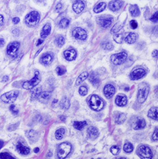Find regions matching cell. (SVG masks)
<instances>
[{"instance_id":"obj_1","label":"cell","mask_w":158,"mask_h":159,"mask_svg":"<svg viewBox=\"0 0 158 159\" xmlns=\"http://www.w3.org/2000/svg\"><path fill=\"white\" fill-rule=\"evenodd\" d=\"M88 104L93 110L95 111H100L104 108V102L103 100L96 95H93L91 96L90 99L88 100Z\"/></svg>"},{"instance_id":"obj_2","label":"cell","mask_w":158,"mask_h":159,"mask_svg":"<svg viewBox=\"0 0 158 159\" xmlns=\"http://www.w3.org/2000/svg\"><path fill=\"white\" fill-rule=\"evenodd\" d=\"M71 151V145L69 143H62L59 144L56 150V155L59 159H65Z\"/></svg>"},{"instance_id":"obj_3","label":"cell","mask_w":158,"mask_h":159,"mask_svg":"<svg viewBox=\"0 0 158 159\" xmlns=\"http://www.w3.org/2000/svg\"><path fill=\"white\" fill-rule=\"evenodd\" d=\"M136 154L141 159H152L153 153L151 149L145 145H140L137 147Z\"/></svg>"},{"instance_id":"obj_4","label":"cell","mask_w":158,"mask_h":159,"mask_svg":"<svg viewBox=\"0 0 158 159\" xmlns=\"http://www.w3.org/2000/svg\"><path fill=\"white\" fill-rule=\"evenodd\" d=\"M40 20V15L37 11H31L25 17V23L28 26L33 27L38 24Z\"/></svg>"},{"instance_id":"obj_5","label":"cell","mask_w":158,"mask_h":159,"mask_svg":"<svg viewBox=\"0 0 158 159\" xmlns=\"http://www.w3.org/2000/svg\"><path fill=\"white\" fill-rule=\"evenodd\" d=\"M149 88L147 84L146 83H142L140 85L138 89V93H137V100H138L139 103L143 104L146 101L147 99L148 95H149Z\"/></svg>"},{"instance_id":"obj_6","label":"cell","mask_w":158,"mask_h":159,"mask_svg":"<svg viewBox=\"0 0 158 159\" xmlns=\"http://www.w3.org/2000/svg\"><path fill=\"white\" fill-rule=\"evenodd\" d=\"M40 82V72L38 71L35 72V74H34V77L31 79V81H25L22 84V87L25 89H32L33 88H34L36 86H37Z\"/></svg>"},{"instance_id":"obj_7","label":"cell","mask_w":158,"mask_h":159,"mask_svg":"<svg viewBox=\"0 0 158 159\" xmlns=\"http://www.w3.org/2000/svg\"><path fill=\"white\" fill-rule=\"evenodd\" d=\"M19 95V91L16 90L8 91L7 93H5L1 96V100L5 103L10 104V103L14 102L16 100L17 97Z\"/></svg>"},{"instance_id":"obj_8","label":"cell","mask_w":158,"mask_h":159,"mask_svg":"<svg viewBox=\"0 0 158 159\" xmlns=\"http://www.w3.org/2000/svg\"><path fill=\"white\" fill-rule=\"evenodd\" d=\"M128 54L126 52H120L111 56V62L114 65H120L126 60Z\"/></svg>"},{"instance_id":"obj_9","label":"cell","mask_w":158,"mask_h":159,"mask_svg":"<svg viewBox=\"0 0 158 159\" xmlns=\"http://www.w3.org/2000/svg\"><path fill=\"white\" fill-rule=\"evenodd\" d=\"M19 46L20 44L19 42H13V43H10L7 48V54L10 57H15L17 54Z\"/></svg>"},{"instance_id":"obj_10","label":"cell","mask_w":158,"mask_h":159,"mask_svg":"<svg viewBox=\"0 0 158 159\" xmlns=\"http://www.w3.org/2000/svg\"><path fill=\"white\" fill-rule=\"evenodd\" d=\"M97 22L103 28H108L112 25L113 18L110 16H100L97 19Z\"/></svg>"},{"instance_id":"obj_11","label":"cell","mask_w":158,"mask_h":159,"mask_svg":"<svg viewBox=\"0 0 158 159\" xmlns=\"http://www.w3.org/2000/svg\"><path fill=\"white\" fill-rule=\"evenodd\" d=\"M72 35L74 38L79 40H85L87 39V33L84 29L81 28H76L72 31Z\"/></svg>"},{"instance_id":"obj_12","label":"cell","mask_w":158,"mask_h":159,"mask_svg":"<svg viewBox=\"0 0 158 159\" xmlns=\"http://www.w3.org/2000/svg\"><path fill=\"white\" fill-rule=\"evenodd\" d=\"M146 70L143 69V68H136V69H134L131 72V74H130V78L131 80H133V81H136V80L143 78L146 75Z\"/></svg>"},{"instance_id":"obj_13","label":"cell","mask_w":158,"mask_h":159,"mask_svg":"<svg viewBox=\"0 0 158 159\" xmlns=\"http://www.w3.org/2000/svg\"><path fill=\"white\" fill-rule=\"evenodd\" d=\"M115 93V88L113 85L107 84L104 88V94L105 96L107 98H111L113 97Z\"/></svg>"},{"instance_id":"obj_14","label":"cell","mask_w":158,"mask_h":159,"mask_svg":"<svg viewBox=\"0 0 158 159\" xmlns=\"http://www.w3.org/2000/svg\"><path fill=\"white\" fill-rule=\"evenodd\" d=\"M16 150L20 154L24 155V156H27L30 153V149L25 146L21 142H18V143L16 145Z\"/></svg>"},{"instance_id":"obj_15","label":"cell","mask_w":158,"mask_h":159,"mask_svg":"<svg viewBox=\"0 0 158 159\" xmlns=\"http://www.w3.org/2000/svg\"><path fill=\"white\" fill-rule=\"evenodd\" d=\"M123 2L122 1H112L109 2L108 7L112 11H117L122 7Z\"/></svg>"},{"instance_id":"obj_16","label":"cell","mask_w":158,"mask_h":159,"mask_svg":"<svg viewBox=\"0 0 158 159\" xmlns=\"http://www.w3.org/2000/svg\"><path fill=\"white\" fill-rule=\"evenodd\" d=\"M115 104L118 106H125L127 104V97L124 95H117L115 99Z\"/></svg>"},{"instance_id":"obj_17","label":"cell","mask_w":158,"mask_h":159,"mask_svg":"<svg viewBox=\"0 0 158 159\" xmlns=\"http://www.w3.org/2000/svg\"><path fill=\"white\" fill-rule=\"evenodd\" d=\"M64 57L68 61L74 60H75L76 57H77V51L74 49L66 50L64 52Z\"/></svg>"},{"instance_id":"obj_18","label":"cell","mask_w":158,"mask_h":159,"mask_svg":"<svg viewBox=\"0 0 158 159\" xmlns=\"http://www.w3.org/2000/svg\"><path fill=\"white\" fill-rule=\"evenodd\" d=\"M53 58H54L53 54H50V53H48V54H44V55L41 57V59H40V63L43 65H49L50 64L51 62L53 61Z\"/></svg>"},{"instance_id":"obj_19","label":"cell","mask_w":158,"mask_h":159,"mask_svg":"<svg viewBox=\"0 0 158 159\" xmlns=\"http://www.w3.org/2000/svg\"><path fill=\"white\" fill-rule=\"evenodd\" d=\"M85 8V4L83 1H77L73 5V9L77 14H80Z\"/></svg>"},{"instance_id":"obj_20","label":"cell","mask_w":158,"mask_h":159,"mask_svg":"<svg viewBox=\"0 0 158 159\" xmlns=\"http://www.w3.org/2000/svg\"><path fill=\"white\" fill-rule=\"evenodd\" d=\"M87 133H88V137L92 140L96 139L99 136V132L96 127H89L87 130Z\"/></svg>"},{"instance_id":"obj_21","label":"cell","mask_w":158,"mask_h":159,"mask_svg":"<svg viewBox=\"0 0 158 159\" xmlns=\"http://www.w3.org/2000/svg\"><path fill=\"white\" fill-rule=\"evenodd\" d=\"M88 77H89V81H90V82L91 83L93 86H97L100 84V77L99 76H98V74H97L96 72H91V73L90 74V75L88 76Z\"/></svg>"},{"instance_id":"obj_22","label":"cell","mask_w":158,"mask_h":159,"mask_svg":"<svg viewBox=\"0 0 158 159\" xmlns=\"http://www.w3.org/2000/svg\"><path fill=\"white\" fill-rule=\"evenodd\" d=\"M137 38H138V36H137L136 34H135V33H129V34H128V35L125 38V41H126V43H128V44H133V43H134L136 41Z\"/></svg>"},{"instance_id":"obj_23","label":"cell","mask_w":158,"mask_h":159,"mask_svg":"<svg viewBox=\"0 0 158 159\" xmlns=\"http://www.w3.org/2000/svg\"><path fill=\"white\" fill-rule=\"evenodd\" d=\"M26 135L31 142H36L38 140V138H39L38 133L34 130H30L27 132H26Z\"/></svg>"},{"instance_id":"obj_24","label":"cell","mask_w":158,"mask_h":159,"mask_svg":"<svg viewBox=\"0 0 158 159\" xmlns=\"http://www.w3.org/2000/svg\"><path fill=\"white\" fill-rule=\"evenodd\" d=\"M50 30H51V27H50V24H46L45 25H44V27L42 29L41 34H40L41 37L43 39L46 38L50 34Z\"/></svg>"},{"instance_id":"obj_25","label":"cell","mask_w":158,"mask_h":159,"mask_svg":"<svg viewBox=\"0 0 158 159\" xmlns=\"http://www.w3.org/2000/svg\"><path fill=\"white\" fill-rule=\"evenodd\" d=\"M146 127V121L144 120L143 118H139L137 119V120L135 123V125L134 126V129H136V130H138V129H141L145 128Z\"/></svg>"},{"instance_id":"obj_26","label":"cell","mask_w":158,"mask_h":159,"mask_svg":"<svg viewBox=\"0 0 158 159\" xmlns=\"http://www.w3.org/2000/svg\"><path fill=\"white\" fill-rule=\"evenodd\" d=\"M50 97V93L48 91H44V92H41L40 95L39 96V100L40 102L42 103H46L48 101V100Z\"/></svg>"},{"instance_id":"obj_27","label":"cell","mask_w":158,"mask_h":159,"mask_svg":"<svg viewBox=\"0 0 158 159\" xmlns=\"http://www.w3.org/2000/svg\"><path fill=\"white\" fill-rule=\"evenodd\" d=\"M157 107L156 106H154V107L151 108L150 110L149 111V113H148V116L149 118H152L154 120H158V117H157Z\"/></svg>"},{"instance_id":"obj_28","label":"cell","mask_w":158,"mask_h":159,"mask_svg":"<svg viewBox=\"0 0 158 159\" xmlns=\"http://www.w3.org/2000/svg\"><path fill=\"white\" fill-rule=\"evenodd\" d=\"M129 11L131 16H138L140 14V9L136 5H131L129 7Z\"/></svg>"},{"instance_id":"obj_29","label":"cell","mask_w":158,"mask_h":159,"mask_svg":"<svg viewBox=\"0 0 158 159\" xmlns=\"http://www.w3.org/2000/svg\"><path fill=\"white\" fill-rule=\"evenodd\" d=\"M88 77V72H83V73L81 74L79 77H78V78L77 79V81H76V85H77V86H79V85H80L81 83H83V81H85Z\"/></svg>"},{"instance_id":"obj_30","label":"cell","mask_w":158,"mask_h":159,"mask_svg":"<svg viewBox=\"0 0 158 159\" xmlns=\"http://www.w3.org/2000/svg\"><path fill=\"white\" fill-rule=\"evenodd\" d=\"M106 7V4L105 2H100V3L97 4V5L94 7L93 11L95 13H100L104 11Z\"/></svg>"},{"instance_id":"obj_31","label":"cell","mask_w":158,"mask_h":159,"mask_svg":"<svg viewBox=\"0 0 158 159\" xmlns=\"http://www.w3.org/2000/svg\"><path fill=\"white\" fill-rule=\"evenodd\" d=\"M126 119V114H123V113H119L117 115V117H116L115 121H116V123H117V124H122V123H124Z\"/></svg>"},{"instance_id":"obj_32","label":"cell","mask_w":158,"mask_h":159,"mask_svg":"<svg viewBox=\"0 0 158 159\" xmlns=\"http://www.w3.org/2000/svg\"><path fill=\"white\" fill-rule=\"evenodd\" d=\"M60 107L63 109H68L70 107V101L67 97H63L60 102Z\"/></svg>"},{"instance_id":"obj_33","label":"cell","mask_w":158,"mask_h":159,"mask_svg":"<svg viewBox=\"0 0 158 159\" xmlns=\"http://www.w3.org/2000/svg\"><path fill=\"white\" fill-rule=\"evenodd\" d=\"M87 125L86 121H76L74 123V127L77 130L83 129Z\"/></svg>"},{"instance_id":"obj_34","label":"cell","mask_w":158,"mask_h":159,"mask_svg":"<svg viewBox=\"0 0 158 159\" xmlns=\"http://www.w3.org/2000/svg\"><path fill=\"white\" fill-rule=\"evenodd\" d=\"M42 92L41 88H36L35 89L33 90L32 94H31V100H35L38 98Z\"/></svg>"},{"instance_id":"obj_35","label":"cell","mask_w":158,"mask_h":159,"mask_svg":"<svg viewBox=\"0 0 158 159\" xmlns=\"http://www.w3.org/2000/svg\"><path fill=\"white\" fill-rule=\"evenodd\" d=\"M65 129H63V128H60V129H57L55 132V137L57 140H61L62 138H63V136L65 135Z\"/></svg>"},{"instance_id":"obj_36","label":"cell","mask_w":158,"mask_h":159,"mask_svg":"<svg viewBox=\"0 0 158 159\" xmlns=\"http://www.w3.org/2000/svg\"><path fill=\"white\" fill-rule=\"evenodd\" d=\"M114 40L117 43H119V44H120V43H122V39H123V34L122 33L120 32V33H116V34L114 35Z\"/></svg>"},{"instance_id":"obj_37","label":"cell","mask_w":158,"mask_h":159,"mask_svg":"<svg viewBox=\"0 0 158 159\" xmlns=\"http://www.w3.org/2000/svg\"><path fill=\"white\" fill-rule=\"evenodd\" d=\"M55 43L57 46L62 47L65 44V38L63 36H58L55 39Z\"/></svg>"},{"instance_id":"obj_38","label":"cell","mask_w":158,"mask_h":159,"mask_svg":"<svg viewBox=\"0 0 158 159\" xmlns=\"http://www.w3.org/2000/svg\"><path fill=\"white\" fill-rule=\"evenodd\" d=\"M69 24H70L69 20H68V19L66 18H64L59 22V27L62 28H66L68 25H69Z\"/></svg>"},{"instance_id":"obj_39","label":"cell","mask_w":158,"mask_h":159,"mask_svg":"<svg viewBox=\"0 0 158 159\" xmlns=\"http://www.w3.org/2000/svg\"><path fill=\"white\" fill-rule=\"evenodd\" d=\"M102 46L103 49L107 51H111L113 49L114 45L112 43H110V42H105L102 44Z\"/></svg>"},{"instance_id":"obj_40","label":"cell","mask_w":158,"mask_h":159,"mask_svg":"<svg viewBox=\"0 0 158 159\" xmlns=\"http://www.w3.org/2000/svg\"><path fill=\"white\" fill-rule=\"evenodd\" d=\"M123 150H124L125 152H128V153L131 152L134 150L133 145L130 143H126L124 145V147H123Z\"/></svg>"},{"instance_id":"obj_41","label":"cell","mask_w":158,"mask_h":159,"mask_svg":"<svg viewBox=\"0 0 158 159\" xmlns=\"http://www.w3.org/2000/svg\"><path fill=\"white\" fill-rule=\"evenodd\" d=\"M79 93L82 96H85L87 95V93H88V88L84 86H81L79 89Z\"/></svg>"},{"instance_id":"obj_42","label":"cell","mask_w":158,"mask_h":159,"mask_svg":"<svg viewBox=\"0 0 158 159\" xmlns=\"http://www.w3.org/2000/svg\"><path fill=\"white\" fill-rule=\"evenodd\" d=\"M0 159H15V158L7 152H2L0 153Z\"/></svg>"},{"instance_id":"obj_43","label":"cell","mask_w":158,"mask_h":159,"mask_svg":"<svg viewBox=\"0 0 158 159\" xmlns=\"http://www.w3.org/2000/svg\"><path fill=\"white\" fill-rule=\"evenodd\" d=\"M56 73H57L58 75L61 76V75H63L66 72V70H65V68L64 67H62V66H59L56 68Z\"/></svg>"},{"instance_id":"obj_44","label":"cell","mask_w":158,"mask_h":159,"mask_svg":"<svg viewBox=\"0 0 158 159\" xmlns=\"http://www.w3.org/2000/svg\"><path fill=\"white\" fill-rule=\"evenodd\" d=\"M120 152V147L118 146H113L111 147V152L113 154L114 156H117Z\"/></svg>"},{"instance_id":"obj_45","label":"cell","mask_w":158,"mask_h":159,"mask_svg":"<svg viewBox=\"0 0 158 159\" xmlns=\"http://www.w3.org/2000/svg\"><path fill=\"white\" fill-rule=\"evenodd\" d=\"M121 30V25H119V24H116V25L113 27V28L112 29L111 32H112V34H116V33H117L119 30Z\"/></svg>"},{"instance_id":"obj_46","label":"cell","mask_w":158,"mask_h":159,"mask_svg":"<svg viewBox=\"0 0 158 159\" xmlns=\"http://www.w3.org/2000/svg\"><path fill=\"white\" fill-rule=\"evenodd\" d=\"M10 110L12 112V113L13 114H17L19 113V110L16 109V106L14 105H11L10 106Z\"/></svg>"},{"instance_id":"obj_47","label":"cell","mask_w":158,"mask_h":159,"mask_svg":"<svg viewBox=\"0 0 158 159\" xmlns=\"http://www.w3.org/2000/svg\"><path fill=\"white\" fill-rule=\"evenodd\" d=\"M151 20L153 22H157L158 21V12L157 11V12L155 13V14L153 15L152 17L151 18Z\"/></svg>"},{"instance_id":"obj_48","label":"cell","mask_w":158,"mask_h":159,"mask_svg":"<svg viewBox=\"0 0 158 159\" xmlns=\"http://www.w3.org/2000/svg\"><path fill=\"white\" fill-rule=\"evenodd\" d=\"M152 140L155 141H157L158 140V129H155L154 134L152 135Z\"/></svg>"},{"instance_id":"obj_49","label":"cell","mask_w":158,"mask_h":159,"mask_svg":"<svg viewBox=\"0 0 158 159\" xmlns=\"http://www.w3.org/2000/svg\"><path fill=\"white\" fill-rule=\"evenodd\" d=\"M130 25H131V27L133 29H136L137 28V22L136 21H134V20H131L130 22Z\"/></svg>"},{"instance_id":"obj_50","label":"cell","mask_w":158,"mask_h":159,"mask_svg":"<svg viewBox=\"0 0 158 159\" xmlns=\"http://www.w3.org/2000/svg\"><path fill=\"white\" fill-rule=\"evenodd\" d=\"M18 123H16V124H13V125H11L8 127V130H15L16 128L18 127Z\"/></svg>"},{"instance_id":"obj_51","label":"cell","mask_w":158,"mask_h":159,"mask_svg":"<svg viewBox=\"0 0 158 159\" xmlns=\"http://www.w3.org/2000/svg\"><path fill=\"white\" fill-rule=\"evenodd\" d=\"M19 17H14V18L13 19V22L14 24H17L19 22Z\"/></svg>"},{"instance_id":"obj_52","label":"cell","mask_w":158,"mask_h":159,"mask_svg":"<svg viewBox=\"0 0 158 159\" xmlns=\"http://www.w3.org/2000/svg\"><path fill=\"white\" fill-rule=\"evenodd\" d=\"M158 56V51L157 50H155L152 52V57H155V58H157Z\"/></svg>"},{"instance_id":"obj_53","label":"cell","mask_w":158,"mask_h":159,"mask_svg":"<svg viewBox=\"0 0 158 159\" xmlns=\"http://www.w3.org/2000/svg\"><path fill=\"white\" fill-rule=\"evenodd\" d=\"M62 7H63V5H62L61 3H58L56 6V9L57 10V11H59Z\"/></svg>"},{"instance_id":"obj_54","label":"cell","mask_w":158,"mask_h":159,"mask_svg":"<svg viewBox=\"0 0 158 159\" xmlns=\"http://www.w3.org/2000/svg\"><path fill=\"white\" fill-rule=\"evenodd\" d=\"M5 42L4 39H0V47L3 46L5 45Z\"/></svg>"},{"instance_id":"obj_55","label":"cell","mask_w":158,"mask_h":159,"mask_svg":"<svg viewBox=\"0 0 158 159\" xmlns=\"http://www.w3.org/2000/svg\"><path fill=\"white\" fill-rule=\"evenodd\" d=\"M3 20H4L3 16H2V15H0V25H2V24H3Z\"/></svg>"},{"instance_id":"obj_56","label":"cell","mask_w":158,"mask_h":159,"mask_svg":"<svg viewBox=\"0 0 158 159\" xmlns=\"http://www.w3.org/2000/svg\"><path fill=\"white\" fill-rule=\"evenodd\" d=\"M7 81H8V77H7V76H5V77L2 78V81H3V82H7Z\"/></svg>"},{"instance_id":"obj_57","label":"cell","mask_w":158,"mask_h":159,"mask_svg":"<svg viewBox=\"0 0 158 159\" xmlns=\"http://www.w3.org/2000/svg\"><path fill=\"white\" fill-rule=\"evenodd\" d=\"M42 43H43V40H42V39H39L37 43H36V45H40V44H42Z\"/></svg>"},{"instance_id":"obj_58","label":"cell","mask_w":158,"mask_h":159,"mask_svg":"<svg viewBox=\"0 0 158 159\" xmlns=\"http://www.w3.org/2000/svg\"><path fill=\"white\" fill-rule=\"evenodd\" d=\"M3 145H4V142L2 141H1V140H0V149L3 147Z\"/></svg>"},{"instance_id":"obj_59","label":"cell","mask_w":158,"mask_h":159,"mask_svg":"<svg viewBox=\"0 0 158 159\" xmlns=\"http://www.w3.org/2000/svg\"><path fill=\"white\" fill-rule=\"evenodd\" d=\"M60 119H61V120H63V121H65V116H60Z\"/></svg>"},{"instance_id":"obj_60","label":"cell","mask_w":158,"mask_h":159,"mask_svg":"<svg viewBox=\"0 0 158 159\" xmlns=\"http://www.w3.org/2000/svg\"><path fill=\"white\" fill-rule=\"evenodd\" d=\"M39 151H40V149L39 148H36L35 150H34V152H35V153H37Z\"/></svg>"},{"instance_id":"obj_61","label":"cell","mask_w":158,"mask_h":159,"mask_svg":"<svg viewBox=\"0 0 158 159\" xmlns=\"http://www.w3.org/2000/svg\"><path fill=\"white\" fill-rule=\"evenodd\" d=\"M47 156H48V157H50V156H52V152H48V154L47 155Z\"/></svg>"},{"instance_id":"obj_62","label":"cell","mask_w":158,"mask_h":159,"mask_svg":"<svg viewBox=\"0 0 158 159\" xmlns=\"http://www.w3.org/2000/svg\"><path fill=\"white\" fill-rule=\"evenodd\" d=\"M118 159H126V158H118Z\"/></svg>"}]
</instances>
